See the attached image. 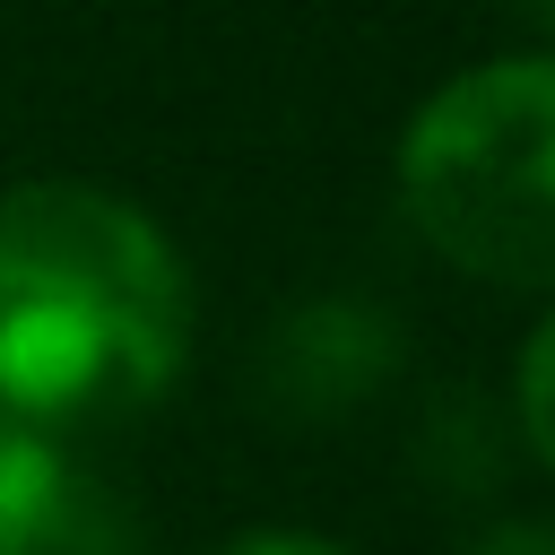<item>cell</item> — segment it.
Masks as SVG:
<instances>
[{"label":"cell","instance_id":"cell-2","mask_svg":"<svg viewBox=\"0 0 555 555\" xmlns=\"http://www.w3.org/2000/svg\"><path fill=\"white\" fill-rule=\"evenodd\" d=\"M399 208L451 269L555 295V52L434 87L399 139Z\"/></svg>","mask_w":555,"mask_h":555},{"label":"cell","instance_id":"cell-10","mask_svg":"<svg viewBox=\"0 0 555 555\" xmlns=\"http://www.w3.org/2000/svg\"><path fill=\"white\" fill-rule=\"evenodd\" d=\"M512 9H520L529 26H546V35H555V0H512Z\"/></svg>","mask_w":555,"mask_h":555},{"label":"cell","instance_id":"cell-1","mask_svg":"<svg viewBox=\"0 0 555 555\" xmlns=\"http://www.w3.org/2000/svg\"><path fill=\"white\" fill-rule=\"evenodd\" d=\"M191 278L147 208L95 182L0 191V416L61 434L173 390Z\"/></svg>","mask_w":555,"mask_h":555},{"label":"cell","instance_id":"cell-7","mask_svg":"<svg viewBox=\"0 0 555 555\" xmlns=\"http://www.w3.org/2000/svg\"><path fill=\"white\" fill-rule=\"evenodd\" d=\"M512 434H520L529 460L555 468V312H546V321L529 330V347H520V373H512Z\"/></svg>","mask_w":555,"mask_h":555},{"label":"cell","instance_id":"cell-4","mask_svg":"<svg viewBox=\"0 0 555 555\" xmlns=\"http://www.w3.org/2000/svg\"><path fill=\"white\" fill-rule=\"evenodd\" d=\"M512 460H520V434H512V408H503V399H486V390H468V382H442V390L416 399V416H408V468H416L442 503H486V494H503Z\"/></svg>","mask_w":555,"mask_h":555},{"label":"cell","instance_id":"cell-6","mask_svg":"<svg viewBox=\"0 0 555 555\" xmlns=\"http://www.w3.org/2000/svg\"><path fill=\"white\" fill-rule=\"evenodd\" d=\"M139 538H147V529L130 520V503H121L113 486H95V477H78V468H69L43 555H139Z\"/></svg>","mask_w":555,"mask_h":555},{"label":"cell","instance_id":"cell-5","mask_svg":"<svg viewBox=\"0 0 555 555\" xmlns=\"http://www.w3.org/2000/svg\"><path fill=\"white\" fill-rule=\"evenodd\" d=\"M61 486H69L61 442L35 434V425H17V416H0V555H43Z\"/></svg>","mask_w":555,"mask_h":555},{"label":"cell","instance_id":"cell-9","mask_svg":"<svg viewBox=\"0 0 555 555\" xmlns=\"http://www.w3.org/2000/svg\"><path fill=\"white\" fill-rule=\"evenodd\" d=\"M225 555H356V546H338V538H321V529H251V538H234Z\"/></svg>","mask_w":555,"mask_h":555},{"label":"cell","instance_id":"cell-3","mask_svg":"<svg viewBox=\"0 0 555 555\" xmlns=\"http://www.w3.org/2000/svg\"><path fill=\"white\" fill-rule=\"evenodd\" d=\"M408 373V330L382 295H356V286H330V295H304L269 321L260 356H251V390L278 425H338V416H364L373 399H390V382Z\"/></svg>","mask_w":555,"mask_h":555},{"label":"cell","instance_id":"cell-8","mask_svg":"<svg viewBox=\"0 0 555 555\" xmlns=\"http://www.w3.org/2000/svg\"><path fill=\"white\" fill-rule=\"evenodd\" d=\"M460 555H555V520H494Z\"/></svg>","mask_w":555,"mask_h":555}]
</instances>
